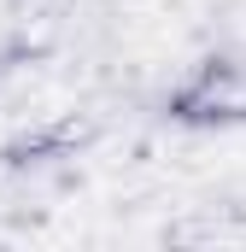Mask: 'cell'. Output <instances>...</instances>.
Wrapping results in <instances>:
<instances>
[{"mask_svg": "<svg viewBox=\"0 0 246 252\" xmlns=\"http://www.w3.org/2000/svg\"><path fill=\"white\" fill-rule=\"evenodd\" d=\"M182 118H246V64L235 59H205L176 94Z\"/></svg>", "mask_w": 246, "mask_h": 252, "instance_id": "6da1fadb", "label": "cell"}]
</instances>
